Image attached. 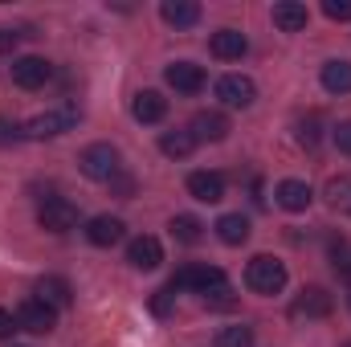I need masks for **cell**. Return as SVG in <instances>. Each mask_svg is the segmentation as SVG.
Returning a JSON list of instances; mask_svg holds the SVG:
<instances>
[{
    "label": "cell",
    "mask_w": 351,
    "mask_h": 347,
    "mask_svg": "<svg viewBox=\"0 0 351 347\" xmlns=\"http://www.w3.org/2000/svg\"><path fill=\"white\" fill-rule=\"evenodd\" d=\"M78 119H82V110H78L74 102H62V106H53V110H45V115H33L21 131H25V139H58V135L74 131Z\"/></svg>",
    "instance_id": "1"
},
{
    "label": "cell",
    "mask_w": 351,
    "mask_h": 347,
    "mask_svg": "<svg viewBox=\"0 0 351 347\" xmlns=\"http://www.w3.org/2000/svg\"><path fill=\"white\" fill-rule=\"evenodd\" d=\"M172 290H196V294H217V290H225L229 286V278H225V270L221 265H204V261H192V265H184V270H176V278L168 282Z\"/></svg>",
    "instance_id": "2"
},
{
    "label": "cell",
    "mask_w": 351,
    "mask_h": 347,
    "mask_svg": "<svg viewBox=\"0 0 351 347\" xmlns=\"http://www.w3.org/2000/svg\"><path fill=\"white\" fill-rule=\"evenodd\" d=\"M78 168L86 180H98V184H114L119 172H123V156L110 147V143H90L86 152L78 156Z\"/></svg>",
    "instance_id": "3"
},
{
    "label": "cell",
    "mask_w": 351,
    "mask_h": 347,
    "mask_svg": "<svg viewBox=\"0 0 351 347\" xmlns=\"http://www.w3.org/2000/svg\"><path fill=\"white\" fill-rule=\"evenodd\" d=\"M245 286H250L254 294H282V286H286V265L278 258H269V254H258V258L245 265Z\"/></svg>",
    "instance_id": "4"
},
{
    "label": "cell",
    "mask_w": 351,
    "mask_h": 347,
    "mask_svg": "<svg viewBox=\"0 0 351 347\" xmlns=\"http://www.w3.org/2000/svg\"><path fill=\"white\" fill-rule=\"evenodd\" d=\"M37 225H41L45 233H70V229L78 225V204L66 200V196H49V200H41V208H37Z\"/></svg>",
    "instance_id": "5"
},
{
    "label": "cell",
    "mask_w": 351,
    "mask_h": 347,
    "mask_svg": "<svg viewBox=\"0 0 351 347\" xmlns=\"http://www.w3.org/2000/svg\"><path fill=\"white\" fill-rule=\"evenodd\" d=\"M8 74H12V86L41 90L49 78H53V66H49L45 58H16V62L8 66Z\"/></svg>",
    "instance_id": "6"
},
{
    "label": "cell",
    "mask_w": 351,
    "mask_h": 347,
    "mask_svg": "<svg viewBox=\"0 0 351 347\" xmlns=\"http://www.w3.org/2000/svg\"><path fill=\"white\" fill-rule=\"evenodd\" d=\"M53 323H58V311H53V307H45L41 298H29V302H21V307H16V327H21V331L49 335V331H53Z\"/></svg>",
    "instance_id": "7"
},
{
    "label": "cell",
    "mask_w": 351,
    "mask_h": 347,
    "mask_svg": "<svg viewBox=\"0 0 351 347\" xmlns=\"http://www.w3.org/2000/svg\"><path fill=\"white\" fill-rule=\"evenodd\" d=\"M217 98H221L225 106H233V110H245V106H254L258 86H254V78H245V74H225V78L217 82Z\"/></svg>",
    "instance_id": "8"
},
{
    "label": "cell",
    "mask_w": 351,
    "mask_h": 347,
    "mask_svg": "<svg viewBox=\"0 0 351 347\" xmlns=\"http://www.w3.org/2000/svg\"><path fill=\"white\" fill-rule=\"evenodd\" d=\"M245 49H250V41H245L241 29H217V33L208 37V53H213L217 62H241Z\"/></svg>",
    "instance_id": "9"
},
{
    "label": "cell",
    "mask_w": 351,
    "mask_h": 347,
    "mask_svg": "<svg viewBox=\"0 0 351 347\" xmlns=\"http://www.w3.org/2000/svg\"><path fill=\"white\" fill-rule=\"evenodd\" d=\"M311 200H315V192H311L306 180H282V184L274 188V204L286 208V213H306Z\"/></svg>",
    "instance_id": "10"
},
{
    "label": "cell",
    "mask_w": 351,
    "mask_h": 347,
    "mask_svg": "<svg viewBox=\"0 0 351 347\" xmlns=\"http://www.w3.org/2000/svg\"><path fill=\"white\" fill-rule=\"evenodd\" d=\"M188 196L200 204H221L225 200V176L221 172H192L188 176Z\"/></svg>",
    "instance_id": "11"
},
{
    "label": "cell",
    "mask_w": 351,
    "mask_h": 347,
    "mask_svg": "<svg viewBox=\"0 0 351 347\" xmlns=\"http://www.w3.org/2000/svg\"><path fill=\"white\" fill-rule=\"evenodd\" d=\"M164 78H168V86L176 94H200L204 90V70L196 66V62H172L168 70H164Z\"/></svg>",
    "instance_id": "12"
},
{
    "label": "cell",
    "mask_w": 351,
    "mask_h": 347,
    "mask_svg": "<svg viewBox=\"0 0 351 347\" xmlns=\"http://www.w3.org/2000/svg\"><path fill=\"white\" fill-rule=\"evenodd\" d=\"M331 311H335V298H331L323 286H306V290L294 298V315H298V319H302V315H306V319H327Z\"/></svg>",
    "instance_id": "13"
},
{
    "label": "cell",
    "mask_w": 351,
    "mask_h": 347,
    "mask_svg": "<svg viewBox=\"0 0 351 347\" xmlns=\"http://www.w3.org/2000/svg\"><path fill=\"white\" fill-rule=\"evenodd\" d=\"M127 261H131L135 270H160V261H164V246H160V237H152V233L135 237V241L127 246Z\"/></svg>",
    "instance_id": "14"
},
{
    "label": "cell",
    "mask_w": 351,
    "mask_h": 347,
    "mask_svg": "<svg viewBox=\"0 0 351 347\" xmlns=\"http://www.w3.org/2000/svg\"><path fill=\"white\" fill-rule=\"evenodd\" d=\"M123 233H127V225H123L119 217H90L86 221V237H90V246H98V250L119 246Z\"/></svg>",
    "instance_id": "15"
},
{
    "label": "cell",
    "mask_w": 351,
    "mask_h": 347,
    "mask_svg": "<svg viewBox=\"0 0 351 347\" xmlns=\"http://www.w3.org/2000/svg\"><path fill=\"white\" fill-rule=\"evenodd\" d=\"M188 131L196 135V143H221V139L229 135V119H225L221 110H200Z\"/></svg>",
    "instance_id": "16"
},
{
    "label": "cell",
    "mask_w": 351,
    "mask_h": 347,
    "mask_svg": "<svg viewBox=\"0 0 351 347\" xmlns=\"http://www.w3.org/2000/svg\"><path fill=\"white\" fill-rule=\"evenodd\" d=\"M269 16H274V25H278L282 33H302L306 21H311L306 4H298V0H278V4L269 8Z\"/></svg>",
    "instance_id": "17"
},
{
    "label": "cell",
    "mask_w": 351,
    "mask_h": 347,
    "mask_svg": "<svg viewBox=\"0 0 351 347\" xmlns=\"http://www.w3.org/2000/svg\"><path fill=\"white\" fill-rule=\"evenodd\" d=\"M37 298H41L45 307H53V311H66V307L74 302V290H70V282H66V278L45 274V278H37Z\"/></svg>",
    "instance_id": "18"
},
{
    "label": "cell",
    "mask_w": 351,
    "mask_h": 347,
    "mask_svg": "<svg viewBox=\"0 0 351 347\" xmlns=\"http://www.w3.org/2000/svg\"><path fill=\"white\" fill-rule=\"evenodd\" d=\"M131 115H135L139 123H160V119L168 115V98H164L160 90H139V94L131 98Z\"/></svg>",
    "instance_id": "19"
},
{
    "label": "cell",
    "mask_w": 351,
    "mask_h": 347,
    "mask_svg": "<svg viewBox=\"0 0 351 347\" xmlns=\"http://www.w3.org/2000/svg\"><path fill=\"white\" fill-rule=\"evenodd\" d=\"M160 16L172 25V29H192L200 21V4L196 0H164L160 4Z\"/></svg>",
    "instance_id": "20"
},
{
    "label": "cell",
    "mask_w": 351,
    "mask_h": 347,
    "mask_svg": "<svg viewBox=\"0 0 351 347\" xmlns=\"http://www.w3.org/2000/svg\"><path fill=\"white\" fill-rule=\"evenodd\" d=\"M213 229H217V237L225 246H245L250 241V217H241V213H225Z\"/></svg>",
    "instance_id": "21"
},
{
    "label": "cell",
    "mask_w": 351,
    "mask_h": 347,
    "mask_svg": "<svg viewBox=\"0 0 351 347\" xmlns=\"http://www.w3.org/2000/svg\"><path fill=\"white\" fill-rule=\"evenodd\" d=\"M319 82H323L327 94H351V62H343V58L327 62L323 74H319Z\"/></svg>",
    "instance_id": "22"
},
{
    "label": "cell",
    "mask_w": 351,
    "mask_h": 347,
    "mask_svg": "<svg viewBox=\"0 0 351 347\" xmlns=\"http://www.w3.org/2000/svg\"><path fill=\"white\" fill-rule=\"evenodd\" d=\"M160 152H164L168 160H188V156L196 152V135H192V131H164V135H160Z\"/></svg>",
    "instance_id": "23"
},
{
    "label": "cell",
    "mask_w": 351,
    "mask_h": 347,
    "mask_svg": "<svg viewBox=\"0 0 351 347\" xmlns=\"http://www.w3.org/2000/svg\"><path fill=\"white\" fill-rule=\"evenodd\" d=\"M172 237L180 241V246H196L200 237H204V225L196 221V217H188V213H180V217H172Z\"/></svg>",
    "instance_id": "24"
},
{
    "label": "cell",
    "mask_w": 351,
    "mask_h": 347,
    "mask_svg": "<svg viewBox=\"0 0 351 347\" xmlns=\"http://www.w3.org/2000/svg\"><path fill=\"white\" fill-rule=\"evenodd\" d=\"M327 204H331L335 213H348L351 217V176H335V180H327Z\"/></svg>",
    "instance_id": "25"
},
{
    "label": "cell",
    "mask_w": 351,
    "mask_h": 347,
    "mask_svg": "<svg viewBox=\"0 0 351 347\" xmlns=\"http://www.w3.org/2000/svg\"><path fill=\"white\" fill-rule=\"evenodd\" d=\"M213 344H217V347H254V327H245V323H233V327H221Z\"/></svg>",
    "instance_id": "26"
},
{
    "label": "cell",
    "mask_w": 351,
    "mask_h": 347,
    "mask_svg": "<svg viewBox=\"0 0 351 347\" xmlns=\"http://www.w3.org/2000/svg\"><path fill=\"white\" fill-rule=\"evenodd\" d=\"M331 265H335V274L351 278V241H335L331 246Z\"/></svg>",
    "instance_id": "27"
},
{
    "label": "cell",
    "mask_w": 351,
    "mask_h": 347,
    "mask_svg": "<svg viewBox=\"0 0 351 347\" xmlns=\"http://www.w3.org/2000/svg\"><path fill=\"white\" fill-rule=\"evenodd\" d=\"M294 139H298L302 147H319V123H315V119H302V123L294 127Z\"/></svg>",
    "instance_id": "28"
},
{
    "label": "cell",
    "mask_w": 351,
    "mask_h": 347,
    "mask_svg": "<svg viewBox=\"0 0 351 347\" xmlns=\"http://www.w3.org/2000/svg\"><path fill=\"white\" fill-rule=\"evenodd\" d=\"M323 12L331 21H351V0H323Z\"/></svg>",
    "instance_id": "29"
},
{
    "label": "cell",
    "mask_w": 351,
    "mask_h": 347,
    "mask_svg": "<svg viewBox=\"0 0 351 347\" xmlns=\"http://www.w3.org/2000/svg\"><path fill=\"white\" fill-rule=\"evenodd\" d=\"M331 139H335V147H339L343 156H351V119H343V123L331 131Z\"/></svg>",
    "instance_id": "30"
},
{
    "label": "cell",
    "mask_w": 351,
    "mask_h": 347,
    "mask_svg": "<svg viewBox=\"0 0 351 347\" xmlns=\"http://www.w3.org/2000/svg\"><path fill=\"white\" fill-rule=\"evenodd\" d=\"M21 135H25V131H21L16 123H8V119H0V147H12V143H16Z\"/></svg>",
    "instance_id": "31"
},
{
    "label": "cell",
    "mask_w": 351,
    "mask_h": 347,
    "mask_svg": "<svg viewBox=\"0 0 351 347\" xmlns=\"http://www.w3.org/2000/svg\"><path fill=\"white\" fill-rule=\"evenodd\" d=\"M21 37H25V33H16V29H0V53H12V49L21 45Z\"/></svg>",
    "instance_id": "32"
},
{
    "label": "cell",
    "mask_w": 351,
    "mask_h": 347,
    "mask_svg": "<svg viewBox=\"0 0 351 347\" xmlns=\"http://www.w3.org/2000/svg\"><path fill=\"white\" fill-rule=\"evenodd\" d=\"M12 331H16V315H12V311H4V307H0V339H8V335H12Z\"/></svg>",
    "instance_id": "33"
},
{
    "label": "cell",
    "mask_w": 351,
    "mask_h": 347,
    "mask_svg": "<svg viewBox=\"0 0 351 347\" xmlns=\"http://www.w3.org/2000/svg\"><path fill=\"white\" fill-rule=\"evenodd\" d=\"M343 347H351V339H348V344H343Z\"/></svg>",
    "instance_id": "34"
}]
</instances>
